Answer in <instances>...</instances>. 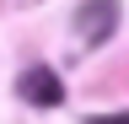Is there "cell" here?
<instances>
[{"label": "cell", "instance_id": "1", "mask_svg": "<svg viewBox=\"0 0 129 124\" xmlns=\"http://www.w3.org/2000/svg\"><path fill=\"white\" fill-rule=\"evenodd\" d=\"M16 92H22L32 108H59V103H64V81H59L48 65H32V70H22Z\"/></svg>", "mask_w": 129, "mask_h": 124}, {"label": "cell", "instance_id": "2", "mask_svg": "<svg viewBox=\"0 0 129 124\" xmlns=\"http://www.w3.org/2000/svg\"><path fill=\"white\" fill-rule=\"evenodd\" d=\"M75 27H81V38H86V43L113 38V27H118V0H86L81 16H75Z\"/></svg>", "mask_w": 129, "mask_h": 124}, {"label": "cell", "instance_id": "3", "mask_svg": "<svg viewBox=\"0 0 129 124\" xmlns=\"http://www.w3.org/2000/svg\"><path fill=\"white\" fill-rule=\"evenodd\" d=\"M86 124H129V113H91Z\"/></svg>", "mask_w": 129, "mask_h": 124}]
</instances>
